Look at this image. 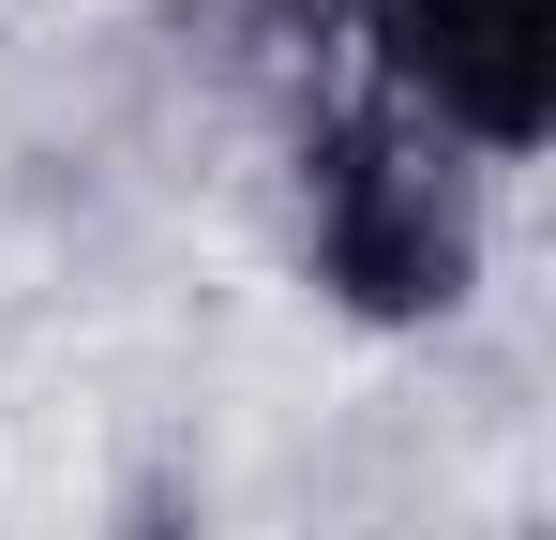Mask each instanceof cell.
Here are the masks:
<instances>
[{
  "instance_id": "2",
  "label": "cell",
  "mask_w": 556,
  "mask_h": 540,
  "mask_svg": "<svg viewBox=\"0 0 556 540\" xmlns=\"http://www.w3.org/2000/svg\"><path fill=\"white\" fill-rule=\"evenodd\" d=\"M391 105H437L466 151H542L556 120V0H376Z\"/></svg>"
},
{
  "instance_id": "1",
  "label": "cell",
  "mask_w": 556,
  "mask_h": 540,
  "mask_svg": "<svg viewBox=\"0 0 556 540\" xmlns=\"http://www.w3.org/2000/svg\"><path fill=\"white\" fill-rule=\"evenodd\" d=\"M316 256L362 316H452L466 300V180L406 151L391 120H331L316 136Z\"/></svg>"
},
{
  "instance_id": "3",
  "label": "cell",
  "mask_w": 556,
  "mask_h": 540,
  "mask_svg": "<svg viewBox=\"0 0 556 540\" xmlns=\"http://www.w3.org/2000/svg\"><path fill=\"white\" fill-rule=\"evenodd\" d=\"M271 15H376V0H271Z\"/></svg>"
}]
</instances>
